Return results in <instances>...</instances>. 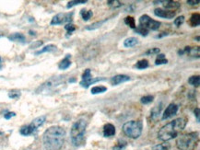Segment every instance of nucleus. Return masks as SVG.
Masks as SVG:
<instances>
[{"instance_id": "obj_27", "label": "nucleus", "mask_w": 200, "mask_h": 150, "mask_svg": "<svg viewBox=\"0 0 200 150\" xmlns=\"http://www.w3.org/2000/svg\"><path fill=\"white\" fill-rule=\"evenodd\" d=\"M80 15H81V17H82L83 20L87 21V20H89V19L92 17L93 13H92V11H91V10H86V9H82V10L80 11Z\"/></svg>"}, {"instance_id": "obj_3", "label": "nucleus", "mask_w": 200, "mask_h": 150, "mask_svg": "<svg viewBox=\"0 0 200 150\" xmlns=\"http://www.w3.org/2000/svg\"><path fill=\"white\" fill-rule=\"evenodd\" d=\"M88 125V122L85 119H79L72 125L71 131H70V136H71V142L73 145L75 146H80L84 141V135L86 132V128Z\"/></svg>"}, {"instance_id": "obj_36", "label": "nucleus", "mask_w": 200, "mask_h": 150, "mask_svg": "<svg viewBox=\"0 0 200 150\" xmlns=\"http://www.w3.org/2000/svg\"><path fill=\"white\" fill-rule=\"evenodd\" d=\"M184 22V16H180V17H178L174 19V24L177 27H180Z\"/></svg>"}, {"instance_id": "obj_35", "label": "nucleus", "mask_w": 200, "mask_h": 150, "mask_svg": "<svg viewBox=\"0 0 200 150\" xmlns=\"http://www.w3.org/2000/svg\"><path fill=\"white\" fill-rule=\"evenodd\" d=\"M160 52V50L159 48H151L149 50H148L145 53V55H153V54H159Z\"/></svg>"}, {"instance_id": "obj_29", "label": "nucleus", "mask_w": 200, "mask_h": 150, "mask_svg": "<svg viewBox=\"0 0 200 150\" xmlns=\"http://www.w3.org/2000/svg\"><path fill=\"white\" fill-rule=\"evenodd\" d=\"M21 95L20 90H18V89H12L9 92V97L10 99H19Z\"/></svg>"}, {"instance_id": "obj_19", "label": "nucleus", "mask_w": 200, "mask_h": 150, "mask_svg": "<svg viewBox=\"0 0 200 150\" xmlns=\"http://www.w3.org/2000/svg\"><path fill=\"white\" fill-rule=\"evenodd\" d=\"M189 24H190L191 27H197L200 24V15H199V13L192 14V16L189 19Z\"/></svg>"}, {"instance_id": "obj_4", "label": "nucleus", "mask_w": 200, "mask_h": 150, "mask_svg": "<svg viewBox=\"0 0 200 150\" xmlns=\"http://www.w3.org/2000/svg\"><path fill=\"white\" fill-rule=\"evenodd\" d=\"M198 143L197 133H187L178 136L176 139V146L180 150H195Z\"/></svg>"}, {"instance_id": "obj_38", "label": "nucleus", "mask_w": 200, "mask_h": 150, "mask_svg": "<svg viewBox=\"0 0 200 150\" xmlns=\"http://www.w3.org/2000/svg\"><path fill=\"white\" fill-rule=\"evenodd\" d=\"M153 149H154V150H167L168 147H166L165 145H158L154 146Z\"/></svg>"}, {"instance_id": "obj_26", "label": "nucleus", "mask_w": 200, "mask_h": 150, "mask_svg": "<svg viewBox=\"0 0 200 150\" xmlns=\"http://www.w3.org/2000/svg\"><path fill=\"white\" fill-rule=\"evenodd\" d=\"M188 83L194 87H198L200 84V77L199 76H192L188 79Z\"/></svg>"}, {"instance_id": "obj_9", "label": "nucleus", "mask_w": 200, "mask_h": 150, "mask_svg": "<svg viewBox=\"0 0 200 150\" xmlns=\"http://www.w3.org/2000/svg\"><path fill=\"white\" fill-rule=\"evenodd\" d=\"M73 18V12L69 13H59L55 15L52 20H51V25H62L65 23H71Z\"/></svg>"}, {"instance_id": "obj_15", "label": "nucleus", "mask_w": 200, "mask_h": 150, "mask_svg": "<svg viewBox=\"0 0 200 150\" xmlns=\"http://www.w3.org/2000/svg\"><path fill=\"white\" fill-rule=\"evenodd\" d=\"M115 135V127L112 124H106L104 126V135L105 137H111Z\"/></svg>"}, {"instance_id": "obj_14", "label": "nucleus", "mask_w": 200, "mask_h": 150, "mask_svg": "<svg viewBox=\"0 0 200 150\" xmlns=\"http://www.w3.org/2000/svg\"><path fill=\"white\" fill-rule=\"evenodd\" d=\"M163 7L166 10H171V11H174L176 9H178L181 7V4L179 2L176 1H172V0H168V1H162Z\"/></svg>"}, {"instance_id": "obj_22", "label": "nucleus", "mask_w": 200, "mask_h": 150, "mask_svg": "<svg viewBox=\"0 0 200 150\" xmlns=\"http://www.w3.org/2000/svg\"><path fill=\"white\" fill-rule=\"evenodd\" d=\"M107 90V87L104 86H96L91 88V94H100V93H104Z\"/></svg>"}, {"instance_id": "obj_10", "label": "nucleus", "mask_w": 200, "mask_h": 150, "mask_svg": "<svg viewBox=\"0 0 200 150\" xmlns=\"http://www.w3.org/2000/svg\"><path fill=\"white\" fill-rule=\"evenodd\" d=\"M178 111V106L174 103H171L169 104V106L166 108V110L164 111L163 114H162V120H167L170 119L172 117H174V115H176Z\"/></svg>"}, {"instance_id": "obj_32", "label": "nucleus", "mask_w": 200, "mask_h": 150, "mask_svg": "<svg viewBox=\"0 0 200 150\" xmlns=\"http://www.w3.org/2000/svg\"><path fill=\"white\" fill-rule=\"evenodd\" d=\"M153 100H154V97L149 95V96H144V97H142L141 100H140V101H141V103H143V104H149V103H151V102L153 101Z\"/></svg>"}, {"instance_id": "obj_21", "label": "nucleus", "mask_w": 200, "mask_h": 150, "mask_svg": "<svg viewBox=\"0 0 200 150\" xmlns=\"http://www.w3.org/2000/svg\"><path fill=\"white\" fill-rule=\"evenodd\" d=\"M106 21H107V19H104V20H101V21H97V22H95V23H93V24H91V25L87 26L85 29H87V31H94V29H98V28H100V27H102V25H103L104 22H106Z\"/></svg>"}, {"instance_id": "obj_20", "label": "nucleus", "mask_w": 200, "mask_h": 150, "mask_svg": "<svg viewBox=\"0 0 200 150\" xmlns=\"http://www.w3.org/2000/svg\"><path fill=\"white\" fill-rule=\"evenodd\" d=\"M55 50H56V46L55 45L48 44V45L44 46L43 49H41L40 51L35 52V55H38V54H41V53H51V52H54Z\"/></svg>"}, {"instance_id": "obj_1", "label": "nucleus", "mask_w": 200, "mask_h": 150, "mask_svg": "<svg viewBox=\"0 0 200 150\" xmlns=\"http://www.w3.org/2000/svg\"><path fill=\"white\" fill-rule=\"evenodd\" d=\"M65 131L61 126L48 128L43 135V143L46 150H60L65 143Z\"/></svg>"}, {"instance_id": "obj_13", "label": "nucleus", "mask_w": 200, "mask_h": 150, "mask_svg": "<svg viewBox=\"0 0 200 150\" xmlns=\"http://www.w3.org/2000/svg\"><path fill=\"white\" fill-rule=\"evenodd\" d=\"M187 53L188 55H191V56H196V57H199V54H200V52H199V47H185L184 50H180L178 51V53L179 54H183V53Z\"/></svg>"}, {"instance_id": "obj_33", "label": "nucleus", "mask_w": 200, "mask_h": 150, "mask_svg": "<svg viewBox=\"0 0 200 150\" xmlns=\"http://www.w3.org/2000/svg\"><path fill=\"white\" fill-rule=\"evenodd\" d=\"M161 105H160L159 107L158 106H156L155 108H153L152 109V111H151V117H153L154 119L160 114V110H161V107H160Z\"/></svg>"}, {"instance_id": "obj_6", "label": "nucleus", "mask_w": 200, "mask_h": 150, "mask_svg": "<svg viewBox=\"0 0 200 150\" xmlns=\"http://www.w3.org/2000/svg\"><path fill=\"white\" fill-rule=\"evenodd\" d=\"M45 120H46V117H45L44 115L35 118L30 124H27V125L22 126V127L20 128V130H19V133H20L22 135H25V136H28V135H32L40 126H42V125L44 124Z\"/></svg>"}, {"instance_id": "obj_42", "label": "nucleus", "mask_w": 200, "mask_h": 150, "mask_svg": "<svg viewBox=\"0 0 200 150\" xmlns=\"http://www.w3.org/2000/svg\"><path fill=\"white\" fill-rule=\"evenodd\" d=\"M43 44V42H39V43H36L35 44H33L31 47H33V48H35V46H40V45H42Z\"/></svg>"}, {"instance_id": "obj_28", "label": "nucleus", "mask_w": 200, "mask_h": 150, "mask_svg": "<svg viewBox=\"0 0 200 150\" xmlns=\"http://www.w3.org/2000/svg\"><path fill=\"white\" fill-rule=\"evenodd\" d=\"M135 32H136L137 33L142 35V36H147V35L149 34V29H145V28H143V27H141V26L137 27V28L135 29Z\"/></svg>"}, {"instance_id": "obj_45", "label": "nucleus", "mask_w": 200, "mask_h": 150, "mask_svg": "<svg viewBox=\"0 0 200 150\" xmlns=\"http://www.w3.org/2000/svg\"><path fill=\"white\" fill-rule=\"evenodd\" d=\"M1 62H2V60H1V57H0V64H1Z\"/></svg>"}, {"instance_id": "obj_8", "label": "nucleus", "mask_w": 200, "mask_h": 150, "mask_svg": "<svg viewBox=\"0 0 200 150\" xmlns=\"http://www.w3.org/2000/svg\"><path fill=\"white\" fill-rule=\"evenodd\" d=\"M160 22L152 19L148 15H142L139 18V26L147 29H152V31H157L160 27Z\"/></svg>"}, {"instance_id": "obj_24", "label": "nucleus", "mask_w": 200, "mask_h": 150, "mask_svg": "<svg viewBox=\"0 0 200 150\" xmlns=\"http://www.w3.org/2000/svg\"><path fill=\"white\" fill-rule=\"evenodd\" d=\"M149 66V61L146 59H142V60H139V61L135 65V67L138 68V69H145Z\"/></svg>"}, {"instance_id": "obj_23", "label": "nucleus", "mask_w": 200, "mask_h": 150, "mask_svg": "<svg viewBox=\"0 0 200 150\" xmlns=\"http://www.w3.org/2000/svg\"><path fill=\"white\" fill-rule=\"evenodd\" d=\"M168 63V60L165 58V55L163 53H160L158 55L156 61H155V65L156 66H160V65H165Z\"/></svg>"}, {"instance_id": "obj_17", "label": "nucleus", "mask_w": 200, "mask_h": 150, "mask_svg": "<svg viewBox=\"0 0 200 150\" xmlns=\"http://www.w3.org/2000/svg\"><path fill=\"white\" fill-rule=\"evenodd\" d=\"M9 40L11 41V42H18V43H25V36L22 34V33H19V32H17V33H13L11 35H9Z\"/></svg>"}, {"instance_id": "obj_43", "label": "nucleus", "mask_w": 200, "mask_h": 150, "mask_svg": "<svg viewBox=\"0 0 200 150\" xmlns=\"http://www.w3.org/2000/svg\"><path fill=\"white\" fill-rule=\"evenodd\" d=\"M165 35H167V33H165V32H162V34H160V35H158V36H156V38H161V37H163V36H165Z\"/></svg>"}, {"instance_id": "obj_44", "label": "nucleus", "mask_w": 200, "mask_h": 150, "mask_svg": "<svg viewBox=\"0 0 200 150\" xmlns=\"http://www.w3.org/2000/svg\"><path fill=\"white\" fill-rule=\"evenodd\" d=\"M74 81H76V79H69V82H74Z\"/></svg>"}, {"instance_id": "obj_11", "label": "nucleus", "mask_w": 200, "mask_h": 150, "mask_svg": "<svg viewBox=\"0 0 200 150\" xmlns=\"http://www.w3.org/2000/svg\"><path fill=\"white\" fill-rule=\"evenodd\" d=\"M154 14L157 17L163 18V19H173L176 15V11H171V10H166L163 9H156L154 10Z\"/></svg>"}, {"instance_id": "obj_39", "label": "nucleus", "mask_w": 200, "mask_h": 150, "mask_svg": "<svg viewBox=\"0 0 200 150\" xmlns=\"http://www.w3.org/2000/svg\"><path fill=\"white\" fill-rule=\"evenodd\" d=\"M14 116H16V113H15V112H7L6 114H4V117H5V119H7V120L10 119L11 117H14Z\"/></svg>"}, {"instance_id": "obj_31", "label": "nucleus", "mask_w": 200, "mask_h": 150, "mask_svg": "<svg viewBox=\"0 0 200 150\" xmlns=\"http://www.w3.org/2000/svg\"><path fill=\"white\" fill-rule=\"evenodd\" d=\"M87 3V0H79V1H70L68 2V4L66 5V8L68 9H70L74 6H77V5H80V4H86Z\"/></svg>"}, {"instance_id": "obj_5", "label": "nucleus", "mask_w": 200, "mask_h": 150, "mask_svg": "<svg viewBox=\"0 0 200 150\" xmlns=\"http://www.w3.org/2000/svg\"><path fill=\"white\" fill-rule=\"evenodd\" d=\"M143 130V124L140 121H129L123 125L124 134L133 139L139 138Z\"/></svg>"}, {"instance_id": "obj_2", "label": "nucleus", "mask_w": 200, "mask_h": 150, "mask_svg": "<svg viewBox=\"0 0 200 150\" xmlns=\"http://www.w3.org/2000/svg\"><path fill=\"white\" fill-rule=\"evenodd\" d=\"M187 120L185 118H177L174 121L168 123L160 128L158 134V137L162 141H169L177 136L186 126Z\"/></svg>"}, {"instance_id": "obj_30", "label": "nucleus", "mask_w": 200, "mask_h": 150, "mask_svg": "<svg viewBox=\"0 0 200 150\" xmlns=\"http://www.w3.org/2000/svg\"><path fill=\"white\" fill-rule=\"evenodd\" d=\"M107 4L111 7V8H114V9H117V8H120L123 6V3H121L118 0H111V1H108Z\"/></svg>"}, {"instance_id": "obj_18", "label": "nucleus", "mask_w": 200, "mask_h": 150, "mask_svg": "<svg viewBox=\"0 0 200 150\" xmlns=\"http://www.w3.org/2000/svg\"><path fill=\"white\" fill-rule=\"evenodd\" d=\"M139 43V40L136 37H129L127 39H125L124 41V46L126 48H131V47H134Z\"/></svg>"}, {"instance_id": "obj_40", "label": "nucleus", "mask_w": 200, "mask_h": 150, "mask_svg": "<svg viewBox=\"0 0 200 150\" xmlns=\"http://www.w3.org/2000/svg\"><path fill=\"white\" fill-rule=\"evenodd\" d=\"M195 117H196L197 123H199V121H200V119H199V108H195Z\"/></svg>"}, {"instance_id": "obj_12", "label": "nucleus", "mask_w": 200, "mask_h": 150, "mask_svg": "<svg viewBox=\"0 0 200 150\" xmlns=\"http://www.w3.org/2000/svg\"><path fill=\"white\" fill-rule=\"evenodd\" d=\"M131 78L130 77L126 76V75H117V76H114L111 78V84L113 86H116V85H119L121 83H124V82H126V81H129Z\"/></svg>"}, {"instance_id": "obj_7", "label": "nucleus", "mask_w": 200, "mask_h": 150, "mask_svg": "<svg viewBox=\"0 0 200 150\" xmlns=\"http://www.w3.org/2000/svg\"><path fill=\"white\" fill-rule=\"evenodd\" d=\"M103 80H106V78H104V77H92L91 73H90V69L88 68L83 73V75L81 77V81L79 82V85L84 88H88L90 85H93L99 81H103Z\"/></svg>"}, {"instance_id": "obj_41", "label": "nucleus", "mask_w": 200, "mask_h": 150, "mask_svg": "<svg viewBox=\"0 0 200 150\" xmlns=\"http://www.w3.org/2000/svg\"><path fill=\"white\" fill-rule=\"evenodd\" d=\"M187 4H189V5H191V6H195V5L199 4V1H191V0H188Z\"/></svg>"}, {"instance_id": "obj_37", "label": "nucleus", "mask_w": 200, "mask_h": 150, "mask_svg": "<svg viewBox=\"0 0 200 150\" xmlns=\"http://www.w3.org/2000/svg\"><path fill=\"white\" fill-rule=\"evenodd\" d=\"M125 145H126V143H124V144H122V143H118L115 146H114L113 150H122V149L125 148Z\"/></svg>"}, {"instance_id": "obj_34", "label": "nucleus", "mask_w": 200, "mask_h": 150, "mask_svg": "<svg viewBox=\"0 0 200 150\" xmlns=\"http://www.w3.org/2000/svg\"><path fill=\"white\" fill-rule=\"evenodd\" d=\"M65 29L68 31V34H71L73 32H75V29H76V27H75V25H73L72 23H68V24H66L65 26Z\"/></svg>"}, {"instance_id": "obj_25", "label": "nucleus", "mask_w": 200, "mask_h": 150, "mask_svg": "<svg viewBox=\"0 0 200 150\" xmlns=\"http://www.w3.org/2000/svg\"><path fill=\"white\" fill-rule=\"evenodd\" d=\"M125 23L127 26H129L131 29H135L137 28L135 19L133 18V17H130V16L126 17V18L125 19Z\"/></svg>"}, {"instance_id": "obj_16", "label": "nucleus", "mask_w": 200, "mask_h": 150, "mask_svg": "<svg viewBox=\"0 0 200 150\" xmlns=\"http://www.w3.org/2000/svg\"><path fill=\"white\" fill-rule=\"evenodd\" d=\"M70 57H71V55L70 54H68L66 55L62 61L59 63V65H58V67H59V69H61V70H65V69H68L70 66H71V61H70Z\"/></svg>"}]
</instances>
